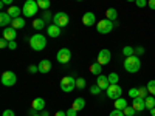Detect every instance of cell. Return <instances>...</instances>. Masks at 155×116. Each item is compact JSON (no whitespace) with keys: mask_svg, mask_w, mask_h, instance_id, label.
<instances>
[{"mask_svg":"<svg viewBox=\"0 0 155 116\" xmlns=\"http://www.w3.org/2000/svg\"><path fill=\"white\" fill-rule=\"evenodd\" d=\"M37 2V5H39V8H41L42 11H47L48 8H50V0H36Z\"/></svg>","mask_w":155,"mask_h":116,"instance_id":"cell-27","label":"cell"},{"mask_svg":"<svg viewBox=\"0 0 155 116\" xmlns=\"http://www.w3.org/2000/svg\"><path fill=\"white\" fill-rule=\"evenodd\" d=\"M39 73H44V74H47L50 70H51V62L48 60V59H42L41 62H39Z\"/></svg>","mask_w":155,"mask_h":116,"instance_id":"cell-14","label":"cell"},{"mask_svg":"<svg viewBox=\"0 0 155 116\" xmlns=\"http://www.w3.org/2000/svg\"><path fill=\"white\" fill-rule=\"evenodd\" d=\"M31 107L36 108L37 111H42V110H45V101H44L42 98H36V99L31 102Z\"/></svg>","mask_w":155,"mask_h":116,"instance_id":"cell-19","label":"cell"},{"mask_svg":"<svg viewBox=\"0 0 155 116\" xmlns=\"http://www.w3.org/2000/svg\"><path fill=\"white\" fill-rule=\"evenodd\" d=\"M36 111H37V110H36V108H33V107H31V110H30V111H28V113H30V116H34V114H36Z\"/></svg>","mask_w":155,"mask_h":116,"instance_id":"cell-48","label":"cell"},{"mask_svg":"<svg viewBox=\"0 0 155 116\" xmlns=\"http://www.w3.org/2000/svg\"><path fill=\"white\" fill-rule=\"evenodd\" d=\"M2 116H16V113L12 111V110H9V108H8V110H5V111H3V114H2Z\"/></svg>","mask_w":155,"mask_h":116,"instance_id":"cell-44","label":"cell"},{"mask_svg":"<svg viewBox=\"0 0 155 116\" xmlns=\"http://www.w3.org/2000/svg\"><path fill=\"white\" fill-rule=\"evenodd\" d=\"M149 113H150V116H155V107H153V108H150V110H149Z\"/></svg>","mask_w":155,"mask_h":116,"instance_id":"cell-49","label":"cell"},{"mask_svg":"<svg viewBox=\"0 0 155 116\" xmlns=\"http://www.w3.org/2000/svg\"><path fill=\"white\" fill-rule=\"evenodd\" d=\"M76 114H78V110H74L73 107L67 110V116H76Z\"/></svg>","mask_w":155,"mask_h":116,"instance_id":"cell-41","label":"cell"},{"mask_svg":"<svg viewBox=\"0 0 155 116\" xmlns=\"http://www.w3.org/2000/svg\"><path fill=\"white\" fill-rule=\"evenodd\" d=\"M78 2H82V0H78Z\"/></svg>","mask_w":155,"mask_h":116,"instance_id":"cell-53","label":"cell"},{"mask_svg":"<svg viewBox=\"0 0 155 116\" xmlns=\"http://www.w3.org/2000/svg\"><path fill=\"white\" fill-rule=\"evenodd\" d=\"M96 85H99V87H101V90H107V88H109V85H110L109 77H107V76H104V74H99V76H98V79H96Z\"/></svg>","mask_w":155,"mask_h":116,"instance_id":"cell-15","label":"cell"},{"mask_svg":"<svg viewBox=\"0 0 155 116\" xmlns=\"http://www.w3.org/2000/svg\"><path fill=\"white\" fill-rule=\"evenodd\" d=\"M144 102H146V108H147V110L153 108V107H155V96H147V98L144 99Z\"/></svg>","mask_w":155,"mask_h":116,"instance_id":"cell-26","label":"cell"},{"mask_svg":"<svg viewBox=\"0 0 155 116\" xmlns=\"http://www.w3.org/2000/svg\"><path fill=\"white\" fill-rule=\"evenodd\" d=\"M135 5H137L138 8H146L147 2H146V0H137V2H135Z\"/></svg>","mask_w":155,"mask_h":116,"instance_id":"cell-39","label":"cell"},{"mask_svg":"<svg viewBox=\"0 0 155 116\" xmlns=\"http://www.w3.org/2000/svg\"><path fill=\"white\" fill-rule=\"evenodd\" d=\"M0 48H8V40L3 37H2V40H0Z\"/></svg>","mask_w":155,"mask_h":116,"instance_id":"cell-43","label":"cell"},{"mask_svg":"<svg viewBox=\"0 0 155 116\" xmlns=\"http://www.w3.org/2000/svg\"><path fill=\"white\" fill-rule=\"evenodd\" d=\"M61 90L62 92H65V93H70L73 92V90L76 88V79L73 76H65V77H62L61 79Z\"/></svg>","mask_w":155,"mask_h":116,"instance_id":"cell-4","label":"cell"},{"mask_svg":"<svg viewBox=\"0 0 155 116\" xmlns=\"http://www.w3.org/2000/svg\"><path fill=\"white\" fill-rule=\"evenodd\" d=\"M0 2H3L5 5H8V6H11L12 5V0H0Z\"/></svg>","mask_w":155,"mask_h":116,"instance_id":"cell-46","label":"cell"},{"mask_svg":"<svg viewBox=\"0 0 155 116\" xmlns=\"http://www.w3.org/2000/svg\"><path fill=\"white\" fill-rule=\"evenodd\" d=\"M70 22V17L67 12H56V14L53 16V23L58 25L59 28H64V27H67Z\"/></svg>","mask_w":155,"mask_h":116,"instance_id":"cell-7","label":"cell"},{"mask_svg":"<svg viewBox=\"0 0 155 116\" xmlns=\"http://www.w3.org/2000/svg\"><path fill=\"white\" fill-rule=\"evenodd\" d=\"M123 54H124L126 57L134 56V54H135V47H124V48H123Z\"/></svg>","mask_w":155,"mask_h":116,"instance_id":"cell-28","label":"cell"},{"mask_svg":"<svg viewBox=\"0 0 155 116\" xmlns=\"http://www.w3.org/2000/svg\"><path fill=\"white\" fill-rule=\"evenodd\" d=\"M39 9L41 8H39L36 0H27V2L23 3V6H22V14L25 17H34Z\"/></svg>","mask_w":155,"mask_h":116,"instance_id":"cell-3","label":"cell"},{"mask_svg":"<svg viewBox=\"0 0 155 116\" xmlns=\"http://www.w3.org/2000/svg\"><path fill=\"white\" fill-rule=\"evenodd\" d=\"M42 19H44L45 22H53V16L50 14V11H48V9L42 12Z\"/></svg>","mask_w":155,"mask_h":116,"instance_id":"cell-35","label":"cell"},{"mask_svg":"<svg viewBox=\"0 0 155 116\" xmlns=\"http://www.w3.org/2000/svg\"><path fill=\"white\" fill-rule=\"evenodd\" d=\"M147 6L150 9H155V0H147Z\"/></svg>","mask_w":155,"mask_h":116,"instance_id":"cell-45","label":"cell"},{"mask_svg":"<svg viewBox=\"0 0 155 116\" xmlns=\"http://www.w3.org/2000/svg\"><path fill=\"white\" fill-rule=\"evenodd\" d=\"M126 2H137V0H126Z\"/></svg>","mask_w":155,"mask_h":116,"instance_id":"cell-51","label":"cell"},{"mask_svg":"<svg viewBox=\"0 0 155 116\" xmlns=\"http://www.w3.org/2000/svg\"><path fill=\"white\" fill-rule=\"evenodd\" d=\"M33 28H34V30H37V31L44 30V28H45V20H44L42 17L34 19V22H33Z\"/></svg>","mask_w":155,"mask_h":116,"instance_id":"cell-22","label":"cell"},{"mask_svg":"<svg viewBox=\"0 0 155 116\" xmlns=\"http://www.w3.org/2000/svg\"><path fill=\"white\" fill-rule=\"evenodd\" d=\"M47 34H48L50 37H59V36H61V28L58 27V25L51 23L50 27L47 28Z\"/></svg>","mask_w":155,"mask_h":116,"instance_id":"cell-17","label":"cell"},{"mask_svg":"<svg viewBox=\"0 0 155 116\" xmlns=\"http://www.w3.org/2000/svg\"><path fill=\"white\" fill-rule=\"evenodd\" d=\"M42 116H50V113L47 110H42Z\"/></svg>","mask_w":155,"mask_h":116,"instance_id":"cell-50","label":"cell"},{"mask_svg":"<svg viewBox=\"0 0 155 116\" xmlns=\"http://www.w3.org/2000/svg\"><path fill=\"white\" fill-rule=\"evenodd\" d=\"M37 71H39V67H37V65H30V67H28V73L34 74V73H37Z\"/></svg>","mask_w":155,"mask_h":116,"instance_id":"cell-40","label":"cell"},{"mask_svg":"<svg viewBox=\"0 0 155 116\" xmlns=\"http://www.w3.org/2000/svg\"><path fill=\"white\" fill-rule=\"evenodd\" d=\"M138 88H140V98L146 99V98H147V95H149V90H147V87L144 85V87H138Z\"/></svg>","mask_w":155,"mask_h":116,"instance_id":"cell-34","label":"cell"},{"mask_svg":"<svg viewBox=\"0 0 155 116\" xmlns=\"http://www.w3.org/2000/svg\"><path fill=\"white\" fill-rule=\"evenodd\" d=\"M11 22H12V17L8 14L6 11H3L2 14H0V25H2L3 28H6V27H9V25H11Z\"/></svg>","mask_w":155,"mask_h":116,"instance_id":"cell-16","label":"cell"},{"mask_svg":"<svg viewBox=\"0 0 155 116\" xmlns=\"http://www.w3.org/2000/svg\"><path fill=\"white\" fill-rule=\"evenodd\" d=\"M127 105H129V104H127V101H126L124 98H120V99L115 101V108H118V110H124Z\"/></svg>","mask_w":155,"mask_h":116,"instance_id":"cell-25","label":"cell"},{"mask_svg":"<svg viewBox=\"0 0 155 116\" xmlns=\"http://www.w3.org/2000/svg\"><path fill=\"white\" fill-rule=\"evenodd\" d=\"M106 92H107L109 99H113V101L120 99V98L123 96V88H121L118 84H110V85H109V88L106 90Z\"/></svg>","mask_w":155,"mask_h":116,"instance_id":"cell-6","label":"cell"},{"mask_svg":"<svg viewBox=\"0 0 155 116\" xmlns=\"http://www.w3.org/2000/svg\"><path fill=\"white\" fill-rule=\"evenodd\" d=\"M85 85H87V82H85L84 77H78V79H76V88L84 90V88H85Z\"/></svg>","mask_w":155,"mask_h":116,"instance_id":"cell-29","label":"cell"},{"mask_svg":"<svg viewBox=\"0 0 155 116\" xmlns=\"http://www.w3.org/2000/svg\"><path fill=\"white\" fill-rule=\"evenodd\" d=\"M107 77H109V82L110 84H118V81H120V76L116 74V73H110Z\"/></svg>","mask_w":155,"mask_h":116,"instance_id":"cell-32","label":"cell"},{"mask_svg":"<svg viewBox=\"0 0 155 116\" xmlns=\"http://www.w3.org/2000/svg\"><path fill=\"white\" fill-rule=\"evenodd\" d=\"M132 101H134V102H132V107H134L137 111L146 110V102H144L143 98H135V99H132Z\"/></svg>","mask_w":155,"mask_h":116,"instance_id":"cell-13","label":"cell"},{"mask_svg":"<svg viewBox=\"0 0 155 116\" xmlns=\"http://www.w3.org/2000/svg\"><path fill=\"white\" fill-rule=\"evenodd\" d=\"M34 116H42V114H34Z\"/></svg>","mask_w":155,"mask_h":116,"instance_id":"cell-52","label":"cell"},{"mask_svg":"<svg viewBox=\"0 0 155 116\" xmlns=\"http://www.w3.org/2000/svg\"><path fill=\"white\" fill-rule=\"evenodd\" d=\"M101 92H102V90H101V87H99V85H96V84L90 87V93H92V95H99Z\"/></svg>","mask_w":155,"mask_h":116,"instance_id":"cell-36","label":"cell"},{"mask_svg":"<svg viewBox=\"0 0 155 116\" xmlns=\"http://www.w3.org/2000/svg\"><path fill=\"white\" fill-rule=\"evenodd\" d=\"M8 48H9V50H16V48H17L16 40H11V42H8Z\"/></svg>","mask_w":155,"mask_h":116,"instance_id":"cell-42","label":"cell"},{"mask_svg":"<svg viewBox=\"0 0 155 116\" xmlns=\"http://www.w3.org/2000/svg\"><path fill=\"white\" fill-rule=\"evenodd\" d=\"M54 116H67V111H61V110H59Z\"/></svg>","mask_w":155,"mask_h":116,"instance_id":"cell-47","label":"cell"},{"mask_svg":"<svg viewBox=\"0 0 155 116\" xmlns=\"http://www.w3.org/2000/svg\"><path fill=\"white\" fill-rule=\"evenodd\" d=\"M82 23H84V27H93V25L96 23V17L93 12H84V16H82Z\"/></svg>","mask_w":155,"mask_h":116,"instance_id":"cell-12","label":"cell"},{"mask_svg":"<svg viewBox=\"0 0 155 116\" xmlns=\"http://www.w3.org/2000/svg\"><path fill=\"white\" fill-rule=\"evenodd\" d=\"M106 19H109V20L115 22L116 19H118V11H116L115 8H109V9L106 11Z\"/></svg>","mask_w":155,"mask_h":116,"instance_id":"cell-21","label":"cell"},{"mask_svg":"<svg viewBox=\"0 0 155 116\" xmlns=\"http://www.w3.org/2000/svg\"><path fill=\"white\" fill-rule=\"evenodd\" d=\"M109 116H126V114H124V111H123V110L115 108V110H112V111H110V114H109Z\"/></svg>","mask_w":155,"mask_h":116,"instance_id":"cell-37","label":"cell"},{"mask_svg":"<svg viewBox=\"0 0 155 116\" xmlns=\"http://www.w3.org/2000/svg\"><path fill=\"white\" fill-rule=\"evenodd\" d=\"M129 96H130L132 99H135V98H140V88H137V87L130 88V90H129Z\"/></svg>","mask_w":155,"mask_h":116,"instance_id":"cell-31","label":"cell"},{"mask_svg":"<svg viewBox=\"0 0 155 116\" xmlns=\"http://www.w3.org/2000/svg\"><path fill=\"white\" fill-rule=\"evenodd\" d=\"M56 57H58V62L59 63H68V60L71 59V51L68 48H61L58 51Z\"/></svg>","mask_w":155,"mask_h":116,"instance_id":"cell-10","label":"cell"},{"mask_svg":"<svg viewBox=\"0 0 155 116\" xmlns=\"http://www.w3.org/2000/svg\"><path fill=\"white\" fill-rule=\"evenodd\" d=\"M123 111H124V114H126V116H134V114L137 113V110H135L132 105H127V107H126Z\"/></svg>","mask_w":155,"mask_h":116,"instance_id":"cell-33","label":"cell"},{"mask_svg":"<svg viewBox=\"0 0 155 116\" xmlns=\"http://www.w3.org/2000/svg\"><path fill=\"white\" fill-rule=\"evenodd\" d=\"M141 54H144V48L143 47H135V56H141Z\"/></svg>","mask_w":155,"mask_h":116,"instance_id":"cell-38","label":"cell"},{"mask_svg":"<svg viewBox=\"0 0 155 116\" xmlns=\"http://www.w3.org/2000/svg\"><path fill=\"white\" fill-rule=\"evenodd\" d=\"M113 27H115V23H113L112 20L102 19V20H99V22L96 23V31L101 33V34H109V33L113 30Z\"/></svg>","mask_w":155,"mask_h":116,"instance_id":"cell-5","label":"cell"},{"mask_svg":"<svg viewBox=\"0 0 155 116\" xmlns=\"http://www.w3.org/2000/svg\"><path fill=\"white\" fill-rule=\"evenodd\" d=\"M30 47L34 51H42L47 47V37L44 34H33L30 37Z\"/></svg>","mask_w":155,"mask_h":116,"instance_id":"cell-2","label":"cell"},{"mask_svg":"<svg viewBox=\"0 0 155 116\" xmlns=\"http://www.w3.org/2000/svg\"><path fill=\"white\" fill-rule=\"evenodd\" d=\"M16 82H17V76H16L14 71H3V74H2V84L5 87H12Z\"/></svg>","mask_w":155,"mask_h":116,"instance_id":"cell-8","label":"cell"},{"mask_svg":"<svg viewBox=\"0 0 155 116\" xmlns=\"http://www.w3.org/2000/svg\"><path fill=\"white\" fill-rule=\"evenodd\" d=\"M101 71H102V65H101V63L95 62V63H92V65H90V73H92V74L99 76V74H101Z\"/></svg>","mask_w":155,"mask_h":116,"instance_id":"cell-23","label":"cell"},{"mask_svg":"<svg viewBox=\"0 0 155 116\" xmlns=\"http://www.w3.org/2000/svg\"><path fill=\"white\" fill-rule=\"evenodd\" d=\"M146 87H147V90H149V95H152V96H155V79H152V81H149Z\"/></svg>","mask_w":155,"mask_h":116,"instance_id":"cell-30","label":"cell"},{"mask_svg":"<svg viewBox=\"0 0 155 116\" xmlns=\"http://www.w3.org/2000/svg\"><path fill=\"white\" fill-rule=\"evenodd\" d=\"M11 27H12V28H16V30L23 28V27H25V19H22V17L12 19V22H11Z\"/></svg>","mask_w":155,"mask_h":116,"instance_id":"cell-24","label":"cell"},{"mask_svg":"<svg viewBox=\"0 0 155 116\" xmlns=\"http://www.w3.org/2000/svg\"><path fill=\"white\" fill-rule=\"evenodd\" d=\"M74 110H84V107H85V99L84 98H76L74 101H73V105H71Z\"/></svg>","mask_w":155,"mask_h":116,"instance_id":"cell-20","label":"cell"},{"mask_svg":"<svg viewBox=\"0 0 155 116\" xmlns=\"http://www.w3.org/2000/svg\"><path fill=\"white\" fill-rule=\"evenodd\" d=\"M141 68V60L138 56H129L124 59V70L127 73H138Z\"/></svg>","mask_w":155,"mask_h":116,"instance_id":"cell-1","label":"cell"},{"mask_svg":"<svg viewBox=\"0 0 155 116\" xmlns=\"http://www.w3.org/2000/svg\"><path fill=\"white\" fill-rule=\"evenodd\" d=\"M110 60H112V53H110L107 48H102L99 53H98V59H96V62L101 63V65H107Z\"/></svg>","mask_w":155,"mask_h":116,"instance_id":"cell-9","label":"cell"},{"mask_svg":"<svg viewBox=\"0 0 155 116\" xmlns=\"http://www.w3.org/2000/svg\"><path fill=\"white\" fill-rule=\"evenodd\" d=\"M3 39H6L8 42H11V40H16V37H17V33H16V28H12L11 25L9 27H6V28H3Z\"/></svg>","mask_w":155,"mask_h":116,"instance_id":"cell-11","label":"cell"},{"mask_svg":"<svg viewBox=\"0 0 155 116\" xmlns=\"http://www.w3.org/2000/svg\"><path fill=\"white\" fill-rule=\"evenodd\" d=\"M6 12H8V14H9L12 19H17V17H20V14H22V8H19V6H14V5H11V6H8Z\"/></svg>","mask_w":155,"mask_h":116,"instance_id":"cell-18","label":"cell"}]
</instances>
